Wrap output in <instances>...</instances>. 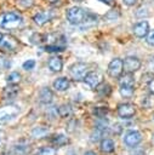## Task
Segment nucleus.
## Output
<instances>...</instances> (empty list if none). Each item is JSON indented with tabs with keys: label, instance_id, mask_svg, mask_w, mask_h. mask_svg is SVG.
I'll use <instances>...</instances> for the list:
<instances>
[{
	"label": "nucleus",
	"instance_id": "1",
	"mask_svg": "<svg viewBox=\"0 0 154 155\" xmlns=\"http://www.w3.org/2000/svg\"><path fill=\"white\" fill-rule=\"evenodd\" d=\"M23 24V18L17 12H4L0 15V27L4 29H17Z\"/></svg>",
	"mask_w": 154,
	"mask_h": 155
},
{
	"label": "nucleus",
	"instance_id": "2",
	"mask_svg": "<svg viewBox=\"0 0 154 155\" xmlns=\"http://www.w3.org/2000/svg\"><path fill=\"white\" fill-rule=\"evenodd\" d=\"M86 13L87 12H85L81 7L74 6V7H70L67 11L65 16H67V19H68V22L70 24H73V25H80L84 22L85 17H86Z\"/></svg>",
	"mask_w": 154,
	"mask_h": 155
},
{
	"label": "nucleus",
	"instance_id": "3",
	"mask_svg": "<svg viewBox=\"0 0 154 155\" xmlns=\"http://www.w3.org/2000/svg\"><path fill=\"white\" fill-rule=\"evenodd\" d=\"M18 113H19V108L13 104H8L0 108V125L11 121L18 115Z\"/></svg>",
	"mask_w": 154,
	"mask_h": 155
},
{
	"label": "nucleus",
	"instance_id": "4",
	"mask_svg": "<svg viewBox=\"0 0 154 155\" xmlns=\"http://www.w3.org/2000/svg\"><path fill=\"white\" fill-rule=\"evenodd\" d=\"M18 48V41L8 35V34H2L0 33V50L5 52H13Z\"/></svg>",
	"mask_w": 154,
	"mask_h": 155
},
{
	"label": "nucleus",
	"instance_id": "5",
	"mask_svg": "<svg viewBox=\"0 0 154 155\" xmlns=\"http://www.w3.org/2000/svg\"><path fill=\"white\" fill-rule=\"evenodd\" d=\"M70 78L75 81L84 80L85 75L87 74V65L85 63H74L69 69Z\"/></svg>",
	"mask_w": 154,
	"mask_h": 155
},
{
	"label": "nucleus",
	"instance_id": "6",
	"mask_svg": "<svg viewBox=\"0 0 154 155\" xmlns=\"http://www.w3.org/2000/svg\"><path fill=\"white\" fill-rule=\"evenodd\" d=\"M124 70V61H121L120 58H114L110 61L109 65H108V74L112 78H120L121 73Z\"/></svg>",
	"mask_w": 154,
	"mask_h": 155
},
{
	"label": "nucleus",
	"instance_id": "7",
	"mask_svg": "<svg viewBox=\"0 0 154 155\" xmlns=\"http://www.w3.org/2000/svg\"><path fill=\"white\" fill-rule=\"evenodd\" d=\"M136 113V109L130 103H122L118 105V115L122 119H131Z\"/></svg>",
	"mask_w": 154,
	"mask_h": 155
},
{
	"label": "nucleus",
	"instance_id": "8",
	"mask_svg": "<svg viewBox=\"0 0 154 155\" xmlns=\"http://www.w3.org/2000/svg\"><path fill=\"white\" fill-rule=\"evenodd\" d=\"M141 68V62L136 57H126L124 61V70L126 73H135Z\"/></svg>",
	"mask_w": 154,
	"mask_h": 155
},
{
	"label": "nucleus",
	"instance_id": "9",
	"mask_svg": "<svg viewBox=\"0 0 154 155\" xmlns=\"http://www.w3.org/2000/svg\"><path fill=\"white\" fill-rule=\"evenodd\" d=\"M84 81L91 87V88H96L101 82H102V75L97 71H90L85 75Z\"/></svg>",
	"mask_w": 154,
	"mask_h": 155
},
{
	"label": "nucleus",
	"instance_id": "10",
	"mask_svg": "<svg viewBox=\"0 0 154 155\" xmlns=\"http://www.w3.org/2000/svg\"><path fill=\"white\" fill-rule=\"evenodd\" d=\"M142 140V137H141V133L137 132V131H130L125 134L124 137V143L127 145V147H136L137 144H139Z\"/></svg>",
	"mask_w": 154,
	"mask_h": 155
},
{
	"label": "nucleus",
	"instance_id": "11",
	"mask_svg": "<svg viewBox=\"0 0 154 155\" xmlns=\"http://www.w3.org/2000/svg\"><path fill=\"white\" fill-rule=\"evenodd\" d=\"M148 30H149V24L147 21H141L136 23L132 28V31L137 38H144L148 34Z\"/></svg>",
	"mask_w": 154,
	"mask_h": 155
},
{
	"label": "nucleus",
	"instance_id": "12",
	"mask_svg": "<svg viewBox=\"0 0 154 155\" xmlns=\"http://www.w3.org/2000/svg\"><path fill=\"white\" fill-rule=\"evenodd\" d=\"M52 18H53V12H52V11H42V12L36 13V15L33 17V21H34L35 24H38V25H44L45 23L50 22Z\"/></svg>",
	"mask_w": 154,
	"mask_h": 155
},
{
	"label": "nucleus",
	"instance_id": "13",
	"mask_svg": "<svg viewBox=\"0 0 154 155\" xmlns=\"http://www.w3.org/2000/svg\"><path fill=\"white\" fill-rule=\"evenodd\" d=\"M53 99V93L49 87H42L39 92V101L42 104H50Z\"/></svg>",
	"mask_w": 154,
	"mask_h": 155
},
{
	"label": "nucleus",
	"instance_id": "14",
	"mask_svg": "<svg viewBox=\"0 0 154 155\" xmlns=\"http://www.w3.org/2000/svg\"><path fill=\"white\" fill-rule=\"evenodd\" d=\"M17 93H18V87L16 85H11L10 84L7 87L4 88V91H2V98L5 101H11V99H15L16 98Z\"/></svg>",
	"mask_w": 154,
	"mask_h": 155
},
{
	"label": "nucleus",
	"instance_id": "15",
	"mask_svg": "<svg viewBox=\"0 0 154 155\" xmlns=\"http://www.w3.org/2000/svg\"><path fill=\"white\" fill-rule=\"evenodd\" d=\"M99 149L102 153H105V154H109V153H113L115 150V143L109 139V138H105L101 142V145H99Z\"/></svg>",
	"mask_w": 154,
	"mask_h": 155
},
{
	"label": "nucleus",
	"instance_id": "16",
	"mask_svg": "<svg viewBox=\"0 0 154 155\" xmlns=\"http://www.w3.org/2000/svg\"><path fill=\"white\" fill-rule=\"evenodd\" d=\"M63 67V62L61 57H51L49 61V68L52 71H61Z\"/></svg>",
	"mask_w": 154,
	"mask_h": 155
},
{
	"label": "nucleus",
	"instance_id": "17",
	"mask_svg": "<svg viewBox=\"0 0 154 155\" xmlns=\"http://www.w3.org/2000/svg\"><path fill=\"white\" fill-rule=\"evenodd\" d=\"M69 87V80L67 78H58L53 81V88L57 91H65Z\"/></svg>",
	"mask_w": 154,
	"mask_h": 155
},
{
	"label": "nucleus",
	"instance_id": "18",
	"mask_svg": "<svg viewBox=\"0 0 154 155\" xmlns=\"http://www.w3.org/2000/svg\"><path fill=\"white\" fill-rule=\"evenodd\" d=\"M119 84H120V86L135 87V78L132 76V74H130V73H126L125 75L120 76V79H119Z\"/></svg>",
	"mask_w": 154,
	"mask_h": 155
},
{
	"label": "nucleus",
	"instance_id": "19",
	"mask_svg": "<svg viewBox=\"0 0 154 155\" xmlns=\"http://www.w3.org/2000/svg\"><path fill=\"white\" fill-rule=\"evenodd\" d=\"M96 90H97V93H98L99 96H102V97H108V96L110 94V92H112L110 86H109L108 84H105V82H101V84L96 87Z\"/></svg>",
	"mask_w": 154,
	"mask_h": 155
},
{
	"label": "nucleus",
	"instance_id": "20",
	"mask_svg": "<svg viewBox=\"0 0 154 155\" xmlns=\"http://www.w3.org/2000/svg\"><path fill=\"white\" fill-rule=\"evenodd\" d=\"M51 142L56 147H63V145H65L68 143V137L64 136V134H56V136L52 137Z\"/></svg>",
	"mask_w": 154,
	"mask_h": 155
},
{
	"label": "nucleus",
	"instance_id": "21",
	"mask_svg": "<svg viewBox=\"0 0 154 155\" xmlns=\"http://www.w3.org/2000/svg\"><path fill=\"white\" fill-rule=\"evenodd\" d=\"M49 134V128L46 127H35L33 131H32V137L34 138H44Z\"/></svg>",
	"mask_w": 154,
	"mask_h": 155
},
{
	"label": "nucleus",
	"instance_id": "22",
	"mask_svg": "<svg viewBox=\"0 0 154 155\" xmlns=\"http://www.w3.org/2000/svg\"><path fill=\"white\" fill-rule=\"evenodd\" d=\"M6 81L11 85H16L21 81V74L18 71H12L6 76Z\"/></svg>",
	"mask_w": 154,
	"mask_h": 155
},
{
	"label": "nucleus",
	"instance_id": "23",
	"mask_svg": "<svg viewBox=\"0 0 154 155\" xmlns=\"http://www.w3.org/2000/svg\"><path fill=\"white\" fill-rule=\"evenodd\" d=\"M70 114H72V108L69 104H62L58 108V115L61 117H68Z\"/></svg>",
	"mask_w": 154,
	"mask_h": 155
},
{
	"label": "nucleus",
	"instance_id": "24",
	"mask_svg": "<svg viewBox=\"0 0 154 155\" xmlns=\"http://www.w3.org/2000/svg\"><path fill=\"white\" fill-rule=\"evenodd\" d=\"M65 48V46L59 45V44H51V45H46L45 46V51L46 52H61Z\"/></svg>",
	"mask_w": 154,
	"mask_h": 155
},
{
	"label": "nucleus",
	"instance_id": "25",
	"mask_svg": "<svg viewBox=\"0 0 154 155\" xmlns=\"http://www.w3.org/2000/svg\"><path fill=\"white\" fill-rule=\"evenodd\" d=\"M120 94L124 98H131L133 96V87H127V86H120Z\"/></svg>",
	"mask_w": 154,
	"mask_h": 155
},
{
	"label": "nucleus",
	"instance_id": "26",
	"mask_svg": "<svg viewBox=\"0 0 154 155\" xmlns=\"http://www.w3.org/2000/svg\"><path fill=\"white\" fill-rule=\"evenodd\" d=\"M36 155H56V149L51 147H42L36 151Z\"/></svg>",
	"mask_w": 154,
	"mask_h": 155
},
{
	"label": "nucleus",
	"instance_id": "27",
	"mask_svg": "<svg viewBox=\"0 0 154 155\" xmlns=\"http://www.w3.org/2000/svg\"><path fill=\"white\" fill-rule=\"evenodd\" d=\"M93 114H95L97 117H104V116L108 114V108H107V107H95Z\"/></svg>",
	"mask_w": 154,
	"mask_h": 155
},
{
	"label": "nucleus",
	"instance_id": "28",
	"mask_svg": "<svg viewBox=\"0 0 154 155\" xmlns=\"http://www.w3.org/2000/svg\"><path fill=\"white\" fill-rule=\"evenodd\" d=\"M104 130H101V128H98V127H95V130H93V132H92V134H91V140L92 142H97L98 139H101V137L104 134Z\"/></svg>",
	"mask_w": 154,
	"mask_h": 155
},
{
	"label": "nucleus",
	"instance_id": "29",
	"mask_svg": "<svg viewBox=\"0 0 154 155\" xmlns=\"http://www.w3.org/2000/svg\"><path fill=\"white\" fill-rule=\"evenodd\" d=\"M119 17V11L118 10H110L108 13H105L104 18L108 19V21H115L116 18Z\"/></svg>",
	"mask_w": 154,
	"mask_h": 155
},
{
	"label": "nucleus",
	"instance_id": "30",
	"mask_svg": "<svg viewBox=\"0 0 154 155\" xmlns=\"http://www.w3.org/2000/svg\"><path fill=\"white\" fill-rule=\"evenodd\" d=\"M17 5L23 8H30L34 5V0H17Z\"/></svg>",
	"mask_w": 154,
	"mask_h": 155
},
{
	"label": "nucleus",
	"instance_id": "31",
	"mask_svg": "<svg viewBox=\"0 0 154 155\" xmlns=\"http://www.w3.org/2000/svg\"><path fill=\"white\" fill-rule=\"evenodd\" d=\"M47 39V36L45 35H41V34H34L32 36V42L33 44H41L42 41H45Z\"/></svg>",
	"mask_w": 154,
	"mask_h": 155
},
{
	"label": "nucleus",
	"instance_id": "32",
	"mask_svg": "<svg viewBox=\"0 0 154 155\" xmlns=\"http://www.w3.org/2000/svg\"><path fill=\"white\" fill-rule=\"evenodd\" d=\"M23 69L24 70H32V69H34V67H35V61L34 59H28V61H25L24 63H23Z\"/></svg>",
	"mask_w": 154,
	"mask_h": 155
},
{
	"label": "nucleus",
	"instance_id": "33",
	"mask_svg": "<svg viewBox=\"0 0 154 155\" xmlns=\"http://www.w3.org/2000/svg\"><path fill=\"white\" fill-rule=\"evenodd\" d=\"M136 16H137V17H141V18L147 17V16H148V11H147V8H146V7H141V8L136 12Z\"/></svg>",
	"mask_w": 154,
	"mask_h": 155
},
{
	"label": "nucleus",
	"instance_id": "34",
	"mask_svg": "<svg viewBox=\"0 0 154 155\" xmlns=\"http://www.w3.org/2000/svg\"><path fill=\"white\" fill-rule=\"evenodd\" d=\"M150 46H154V30H152L149 34H148V36H147V40H146Z\"/></svg>",
	"mask_w": 154,
	"mask_h": 155
},
{
	"label": "nucleus",
	"instance_id": "35",
	"mask_svg": "<svg viewBox=\"0 0 154 155\" xmlns=\"http://www.w3.org/2000/svg\"><path fill=\"white\" fill-rule=\"evenodd\" d=\"M15 149H16V153H24V151H27L29 148H27V145H16Z\"/></svg>",
	"mask_w": 154,
	"mask_h": 155
},
{
	"label": "nucleus",
	"instance_id": "36",
	"mask_svg": "<svg viewBox=\"0 0 154 155\" xmlns=\"http://www.w3.org/2000/svg\"><path fill=\"white\" fill-rule=\"evenodd\" d=\"M7 65H8V63L6 62V59H5L4 57H1V56H0V71H1V70H4Z\"/></svg>",
	"mask_w": 154,
	"mask_h": 155
},
{
	"label": "nucleus",
	"instance_id": "37",
	"mask_svg": "<svg viewBox=\"0 0 154 155\" xmlns=\"http://www.w3.org/2000/svg\"><path fill=\"white\" fill-rule=\"evenodd\" d=\"M124 1V4L125 5H127V6H132V5H135L136 4V1L137 0H122Z\"/></svg>",
	"mask_w": 154,
	"mask_h": 155
},
{
	"label": "nucleus",
	"instance_id": "38",
	"mask_svg": "<svg viewBox=\"0 0 154 155\" xmlns=\"http://www.w3.org/2000/svg\"><path fill=\"white\" fill-rule=\"evenodd\" d=\"M149 90L152 93H154V78H153V80L149 81Z\"/></svg>",
	"mask_w": 154,
	"mask_h": 155
},
{
	"label": "nucleus",
	"instance_id": "39",
	"mask_svg": "<svg viewBox=\"0 0 154 155\" xmlns=\"http://www.w3.org/2000/svg\"><path fill=\"white\" fill-rule=\"evenodd\" d=\"M99 1H102V2H104L107 5H113V2H114V0H99Z\"/></svg>",
	"mask_w": 154,
	"mask_h": 155
},
{
	"label": "nucleus",
	"instance_id": "40",
	"mask_svg": "<svg viewBox=\"0 0 154 155\" xmlns=\"http://www.w3.org/2000/svg\"><path fill=\"white\" fill-rule=\"evenodd\" d=\"M84 155H97V154H96L95 151H91V150H89V151H86Z\"/></svg>",
	"mask_w": 154,
	"mask_h": 155
},
{
	"label": "nucleus",
	"instance_id": "41",
	"mask_svg": "<svg viewBox=\"0 0 154 155\" xmlns=\"http://www.w3.org/2000/svg\"><path fill=\"white\" fill-rule=\"evenodd\" d=\"M2 142H4V133L0 131V145L2 144Z\"/></svg>",
	"mask_w": 154,
	"mask_h": 155
},
{
	"label": "nucleus",
	"instance_id": "42",
	"mask_svg": "<svg viewBox=\"0 0 154 155\" xmlns=\"http://www.w3.org/2000/svg\"><path fill=\"white\" fill-rule=\"evenodd\" d=\"M73 1H75V2H80V1H82V0H73Z\"/></svg>",
	"mask_w": 154,
	"mask_h": 155
}]
</instances>
